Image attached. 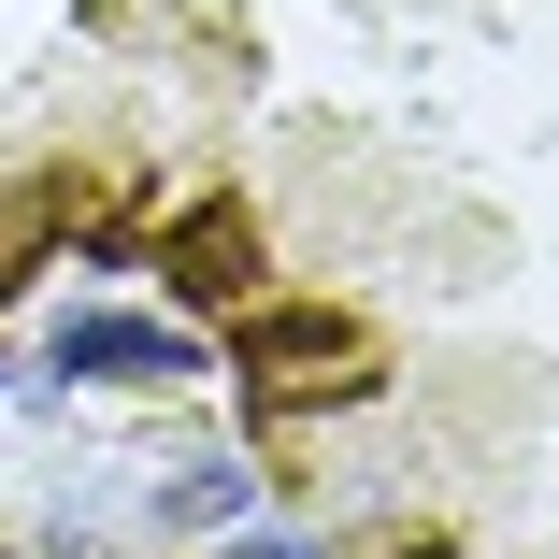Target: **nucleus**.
<instances>
[{"mask_svg": "<svg viewBox=\"0 0 559 559\" xmlns=\"http://www.w3.org/2000/svg\"><path fill=\"white\" fill-rule=\"evenodd\" d=\"M44 373H58V388H201L215 345L173 330V316H130V301H72V316L44 330Z\"/></svg>", "mask_w": 559, "mask_h": 559, "instance_id": "obj_1", "label": "nucleus"}, {"mask_svg": "<svg viewBox=\"0 0 559 559\" xmlns=\"http://www.w3.org/2000/svg\"><path fill=\"white\" fill-rule=\"evenodd\" d=\"M144 516H158V531H245V460H230V444H187V460H158Z\"/></svg>", "mask_w": 559, "mask_h": 559, "instance_id": "obj_2", "label": "nucleus"}, {"mask_svg": "<svg viewBox=\"0 0 559 559\" xmlns=\"http://www.w3.org/2000/svg\"><path fill=\"white\" fill-rule=\"evenodd\" d=\"M173 287H187V301H245V287H259V230H245L230 201H215L201 230H173Z\"/></svg>", "mask_w": 559, "mask_h": 559, "instance_id": "obj_3", "label": "nucleus"}, {"mask_svg": "<svg viewBox=\"0 0 559 559\" xmlns=\"http://www.w3.org/2000/svg\"><path fill=\"white\" fill-rule=\"evenodd\" d=\"M0 388H15V359H0Z\"/></svg>", "mask_w": 559, "mask_h": 559, "instance_id": "obj_4", "label": "nucleus"}]
</instances>
